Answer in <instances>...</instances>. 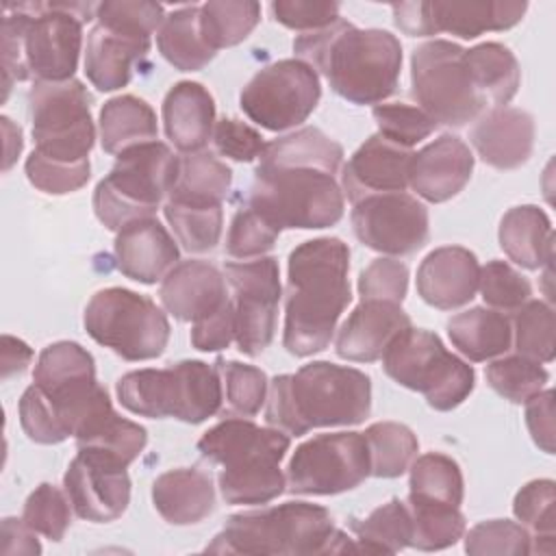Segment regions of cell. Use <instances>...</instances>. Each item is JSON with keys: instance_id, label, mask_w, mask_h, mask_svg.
Here are the masks:
<instances>
[{"instance_id": "cell-62", "label": "cell", "mask_w": 556, "mask_h": 556, "mask_svg": "<svg viewBox=\"0 0 556 556\" xmlns=\"http://www.w3.org/2000/svg\"><path fill=\"white\" fill-rule=\"evenodd\" d=\"M0 122H2V132H4V165H2V169L9 172L11 165L17 161L22 146H24L22 128L17 124H13L7 115H2Z\"/></svg>"}, {"instance_id": "cell-27", "label": "cell", "mask_w": 556, "mask_h": 556, "mask_svg": "<svg viewBox=\"0 0 556 556\" xmlns=\"http://www.w3.org/2000/svg\"><path fill=\"white\" fill-rule=\"evenodd\" d=\"M178 245L156 217H143L124 226L115 237L117 269L141 285H154L178 263Z\"/></svg>"}, {"instance_id": "cell-38", "label": "cell", "mask_w": 556, "mask_h": 556, "mask_svg": "<svg viewBox=\"0 0 556 556\" xmlns=\"http://www.w3.org/2000/svg\"><path fill=\"white\" fill-rule=\"evenodd\" d=\"M163 213L176 241L189 254H206L217 248L224 228L222 204H189L167 200Z\"/></svg>"}, {"instance_id": "cell-8", "label": "cell", "mask_w": 556, "mask_h": 556, "mask_svg": "<svg viewBox=\"0 0 556 556\" xmlns=\"http://www.w3.org/2000/svg\"><path fill=\"white\" fill-rule=\"evenodd\" d=\"M178 174V156L163 141L132 146L115 156L111 172L96 185L93 213L119 232L130 222L154 217Z\"/></svg>"}, {"instance_id": "cell-18", "label": "cell", "mask_w": 556, "mask_h": 556, "mask_svg": "<svg viewBox=\"0 0 556 556\" xmlns=\"http://www.w3.org/2000/svg\"><path fill=\"white\" fill-rule=\"evenodd\" d=\"M528 2L504 0H432L391 4L395 26L408 37L450 33L460 39H476L486 30H506L521 22Z\"/></svg>"}, {"instance_id": "cell-22", "label": "cell", "mask_w": 556, "mask_h": 556, "mask_svg": "<svg viewBox=\"0 0 556 556\" xmlns=\"http://www.w3.org/2000/svg\"><path fill=\"white\" fill-rule=\"evenodd\" d=\"M473 172V154L456 135L439 139L413 152L408 169V187L424 200L441 204L458 195Z\"/></svg>"}, {"instance_id": "cell-24", "label": "cell", "mask_w": 556, "mask_h": 556, "mask_svg": "<svg viewBox=\"0 0 556 556\" xmlns=\"http://www.w3.org/2000/svg\"><path fill=\"white\" fill-rule=\"evenodd\" d=\"M478 280L480 263L476 254L460 245H443L421 261L417 269V293L439 311H454L473 300Z\"/></svg>"}, {"instance_id": "cell-48", "label": "cell", "mask_w": 556, "mask_h": 556, "mask_svg": "<svg viewBox=\"0 0 556 556\" xmlns=\"http://www.w3.org/2000/svg\"><path fill=\"white\" fill-rule=\"evenodd\" d=\"M465 536L471 556H523L532 552V534L510 519H491L473 526Z\"/></svg>"}, {"instance_id": "cell-9", "label": "cell", "mask_w": 556, "mask_h": 556, "mask_svg": "<svg viewBox=\"0 0 556 556\" xmlns=\"http://www.w3.org/2000/svg\"><path fill=\"white\" fill-rule=\"evenodd\" d=\"M384 374L426 397L441 413L460 406L476 387L471 365L454 356L443 341L424 328H404L382 354Z\"/></svg>"}, {"instance_id": "cell-60", "label": "cell", "mask_w": 556, "mask_h": 556, "mask_svg": "<svg viewBox=\"0 0 556 556\" xmlns=\"http://www.w3.org/2000/svg\"><path fill=\"white\" fill-rule=\"evenodd\" d=\"M2 545L0 552L11 556V554H41V545L37 541V532L30 530L24 519H15V517H4L2 519Z\"/></svg>"}, {"instance_id": "cell-29", "label": "cell", "mask_w": 556, "mask_h": 556, "mask_svg": "<svg viewBox=\"0 0 556 556\" xmlns=\"http://www.w3.org/2000/svg\"><path fill=\"white\" fill-rule=\"evenodd\" d=\"M152 504L167 523L193 526L215 510V486L195 467L169 469L152 482Z\"/></svg>"}, {"instance_id": "cell-6", "label": "cell", "mask_w": 556, "mask_h": 556, "mask_svg": "<svg viewBox=\"0 0 556 556\" xmlns=\"http://www.w3.org/2000/svg\"><path fill=\"white\" fill-rule=\"evenodd\" d=\"M337 174L306 163L258 159L248 206L278 230H319L343 217V189Z\"/></svg>"}, {"instance_id": "cell-54", "label": "cell", "mask_w": 556, "mask_h": 556, "mask_svg": "<svg viewBox=\"0 0 556 556\" xmlns=\"http://www.w3.org/2000/svg\"><path fill=\"white\" fill-rule=\"evenodd\" d=\"M408 291V267L395 258H376L358 276L361 300L402 304Z\"/></svg>"}, {"instance_id": "cell-14", "label": "cell", "mask_w": 556, "mask_h": 556, "mask_svg": "<svg viewBox=\"0 0 556 556\" xmlns=\"http://www.w3.org/2000/svg\"><path fill=\"white\" fill-rule=\"evenodd\" d=\"M319 98L317 72L300 59H282L265 65L245 83L239 106L254 124L282 132L304 124Z\"/></svg>"}, {"instance_id": "cell-51", "label": "cell", "mask_w": 556, "mask_h": 556, "mask_svg": "<svg viewBox=\"0 0 556 556\" xmlns=\"http://www.w3.org/2000/svg\"><path fill=\"white\" fill-rule=\"evenodd\" d=\"M278 235L280 230L274 228L254 208L241 206L230 219V228L226 235V254L241 261L265 256V252L274 248Z\"/></svg>"}, {"instance_id": "cell-34", "label": "cell", "mask_w": 556, "mask_h": 556, "mask_svg": "<svg viewBox=\"0 0 556 556\" xmlns=\"http://www.w3.org/2000/svg\"><path fill=\"white\" fill-rule=\"evenodd\" d=\"M156 46L163 59L180 72H198L215 59V50L200 35V7H182L165 15L156 30Z\"/></svg>"}, {"instance_id": "cell-25", "label": "cell", "mask_w": 556, "mask_h": 556, "mask_svg": "<svg viewBox=\"0 0 556 556\" xmlns=\"http://www.w3.org/2000/svg\"><path fill=\"white\" fill-rule=\"evenodd\" d=\"M413 326L402 304L384 300H361V304L341 324L334 350L341 358L352 363L380 361L387 345Z\"/></svg>"}, {"instance_id": "cell-44", "label": "cell", "mask_w": 556, "mask_h": 556, "mask_svg": "<svg viewBox=\"0 0 556 556\" xmlns=\"http://www.w3.org/2000/svg\"><path fill=\"white\" fill-rule=\"evenodd\" d=\"M148 432L143 426L124 419L115 410L98 421L89 432L76 439V447L83 450H98L106 456H113L122 465H130L146 447Z\"/></svg>"}, {"instance_id": "cell-47", "label": "cell", "mask_w": 556, "mask_h": 556, "mask_svg": "<svg viewBox=\"0 0 556 556\" xmlns=\"http://www.w3.org/2000/svg\"><path fill=\"white\" fill-rule=\"evenodd\" d=\"M72 504L65 489H56L50 482L39 484L24 502L22 519L37 534L61 541L72 523Z\"/></svg>"}, {"instance_id": "cell-20", "label": "cell", "mask_w": 556, "mask_h": 556, "mask_svg": "<svg viewBox=\"0 0 556 556\" xmlns=\"http://www.w3.org/2000/svg\"><path fill=\"white\" fill-rule=\"evenodd\" d=\"M63 489L74 513L93 523L119 519L130 502V478L126 465L98 450H78L72 458Z\"/></svg>"}, {"instance_id": "cell-53", "label": "cell", "mask_w": 556, "mask_h": 556, "mask_svg": "<svg viewBox=\"0 0 556 556\" xmlns=\"http://www.w3.org/2000/svg\"><path fill=\"white\" fill-rule=\"evenodd\" d=\"M24 169H26V178L30 180V185L50 195L74 193L80 187H85L91 176L89 161L61 163V161L46 159L35 150L28 154Z\"/></svg>"}, {"instance_id": "cell-31", "label": "cell", "mask_w": 556, "mask_h": 556, "mask_svg": "<svg viewBox=\"0 0 556 556\" xmlns=\"http://www.w3.org/2000/svg\"><path fill=\"white\" fill-rule=\"evenodd\" d=\"M447 337L452 345L473 363L491 361L506 354L513 345L510 319L484 306H473L454 315L447 321Z\"/></svg>"}, {"instance_id": "cell-30", "label": "cell", "mask_w": 556, "mask_h": 556, "mask_svg": "<svg viewBox=\"0 0 556 556\" xmlns=\"http://www.w3.org/2000/svg\"><path fill=\"white\" fill-rule=\"evenodd\" d=\"M504 254L523 269H541L554 258V230L547 213L534 204L513 206L497 230Z\"/></svg>"}, {"instance_id": "cell-61", "label": "cell", "mask_w": 556, "mask_h": 556, "mask_svg": "<svg viewBox=\"0 0 556 556\" xmlns=\"http://www.w3.org/2000/svg\"><path fill=\"white\" fill-rule=\"evenodd\" d=\"M33 361V350L17 337L2 334V380L24 374Z\"/></svg>"}, {"instance_id": "cell-37", "label": "cell", "mask_w": 556, "mask_h": 556, "mask_svg": "<svg viewBox=\"0 0 556 556\" xmlns=\"http://www.w3.org/2000/svg\"><path fill=\"white\" fill-rule=\"evenodd\" d=\"M261 22V4L250 0H211L200 4V35L211 50L232 48Z\"/></svg>"}, {"instance_id": "cell-1", "label": "cell", "mask_w": 556, "mask_h": 556, "mask_svg": "<svg viewBox=\"0 0 556 556\" xmlns=\"http://www.w3.org/2000/svg\"><path fill=\"white\" fill-rule=\"evenodd\" d=\"M350 248L337 237L300 243L287 263L282 345L293 356L324 352L341 313L352 302Z\"/></svg>"}, {"instance_id": "cell-50", "label": "cell", "mask_w": 556, "mask_h": 556, "mask_svg": "<svg viewBox=\"0 0 556 556\" xmlns=\"http://www.w3.org/2000/svg\"><path fill=\"white\" fill-rule=\"evenodd\" d=\"M478 289L482 300L500 313H515L528 300H532L530 280L506 261H489L484 267H480Z\"/></svg>"}, {"instance_id": "cell-16", "label": "cell", "mask_w": 556, "mask_h": 556, "mask_svg": "<svg viewBox=\"0 0 556 556\" xmlns=\"http://www.w3.org/2000/svg\"><path fill=\"white\" fill-rule=\"evenodd\" d=\"M98 24L87 35L85 74L98 91H117L132 78V67L150 52L152 30L126 4L106 0L96 7Z\"/></svg>"}, {"instance_id": "cell-11", "label": "cell", "mask_w": 556, "mask_h": 556, "mask_svg": "<svg viewBox=\"0 0 556 556\" xmlns=\"http://www.w3.org/2000/svg\"><path fill=\"white\" fill-rule=\"evenodd\" d=\"M87 334L124 361H150L169 341L167 315L146 295L124 287L100 289L85 306Z\"/></svg>"}, {"instance_id": "cell-55", "label": "cell", "mask_w": 556, "mask_h": 556, "mask_svg": "<svg viewBox=\"0 0 556 556\" xmlns=\"http://www.w3.org/2000/svg\"><path fill=\"white\" fill-rule=\"evenodd\" d=\"M211 141L219 156L232 159L237 163H252L261 159L267 148L261 132L237 117H222L215 122Z\"/></svg>"}, {"instance_id": "cell-17", "label": "cell", "mask_w": 556, "mask_h": 556, "mask_svg": "<svg viewBox=\"0 0 556 556\" xmlns=\"http://www.w3.org/2000/svg\"><path fill=\"white\" fill-rule=\"evenodd\" d=\"M226 282L232 289L235 341L241 354L258 356L274 341L280 304V267L274 256L226 263Z\"/></svg>"}, {"instance_id": "cell-5", "label": "cell", "mask_w": 556, "mask_h": 556, "mask_svg": "<svg viewBox=\"0 0 556 556\" xmlns=\"http://www.w3.org/2000/svg\"><path fill=\"white\" fill-rule=\"evenodd\" d=\"M356 549L354 539L334 528L332 515L308 502L230 515L222 532L206 545L215 554L245 556H313Z\"/></svg>"}, {"instance_id": "cell-39", "label": "cell", "mask_w": 556, "mask_h": 556, "mask_svg": "<svg viewBox=\"0 0 556 556\" xmlns=\"http://www.w3.org/2000/svg\"><path fill=\"white\" fill-rule=\"evenodd\" d=\"M408 497L460 506L465 495L463 471L458 463L441 452H428L410 463Z\"/></svg>"}, {"instance_id": "cell-36", "label": "cell", "mask_w": 556, "mask_h": 556, "mask_svg": "<svg viewBox=\"0 0 556 556\" xmlns=\"http://www.w3.org/2000/svg\"><path fill=\"white\" fill-rule=\"evenodd\" d=\"M350 528L356 534V549L371 554H397L410 547L413 539L408 506L397 497L374 508L365 519H352Z\"/></svg>"}, {"instance_id": "cell-15", "label": "cell", "mask_w": 556, "mask_h": 556, "mask_svg": "<svg viewBox=\"0 0 556 556\" xmlns=\"http://www.w3.org/2000/svg\"><path fill=\"white\" fill-rule=\"evenodd\" d=\"M371 476L363 432L317 434L295 447L287 465V491L293 495H337Z\"/></svg>"}, {"instance_id": "cell-58", "label": "cell", "mask_w": 556, "mask_h": 556, "mask_svg": "<svg viewBox=\"0 0 556 556\" xmlns=\"http://www.w3.org/2000/svg\"><path fill=\"white\" fill-rule=\"evenodd\" d=\"M191 345L200 352H219L235 341V304L228 300L208 317L191 324Z\"/></svg>"}, {"instance_id": "cell-26", "label": "cell", "mask_w": 556, "mask_h": 556, "mask_svg": "<svg viewBox=\"0 0 556 556\" xmlns=\"http://www.w3.org/2000/svg\"><path fill=\"white\" fill-rule=\"evenodd\" d=\"M469 141L478 156L495 169H517L528 163L534 148V119L528 111L515 106L489 109L482 113Z\"/></svg>"}, {"instance_id": "cell-43", "label": "cell", "mask_w": 556, "mask_h": 556, "mask_svg": "<svg viewBox=\"0 0 556 556\" xmlns=\"http://www.w3.org/2000/svg\"><path fill=\"white\" fill-rule=\"evenodd\" d=\"M489 387L513 404H526L530 397L541 393L549 380L547 369L521 354L495 358L486 365Z\"/></svg>"}, {"instance_id": "cell-42", "label": "cell", "mask_w": 556, "mask_h": 556, "mask_svg": "<svg viewBox=\"0 0 556 556\" xmlns=\"http://www.w3.org/2000/svg\"><path fill=\"white\" fill-rule=\"evenodd\" d=\"M96 380L93 356L76 341H56L43 348L33 371V384L43 391Z\"/></svg>"}, {"instance_id": "cell-49", "label": "cell", "mask_w": 556, "mask_h": 556, "mask_svg": "<svg viewBox=\"0 0 556 556\" xmlns=\"http://www.w3.org/2000/svg\"><path fill=\"white\" fill-rule=\"evenodd\" d=\"M371 115L378 126V135L408 150L415 143L428 139L437 128L430 115H426L419 106H413L406 102L376 104Z\"/></svg>"}, {"instance_id": "cell-13", "label": "cell", "mask_w": 556, "mask_h": 556, "mask_svg": "<svg viewBox=\"0 0 556 556\" xmlns=\"http://www.w3.org/2000/svg\"><path fill=\"white\" fill-rule=\"evenodd\" d=\"M35 152L61 163L89 161L96 141L91 96L76 78L35 80L28 91Z\"/></svg>"}, {"instance_id": "cell-10", "label": "cell", "mask_w": 556, "mask_h": 556, "mask_svg": "<svg viewBox=\"0 0 556 556\" xmlns=\"http://www.w3.org/2000/svg\"><path fill=\"white\" fill-rule=\"evenodd\" d=\"M410 93L437 126L463 128L489 111L471 83L465 48L445 39H432L413 50Z\"/></svg>"}, {"instance_id": "cell-33", "label": "cell", "mask_w": 556, "mask_h": 556, "mask_svg": "<svg viewBox=\"0 0 556 556\" xmlns=\"http://www.w3.org/2000/svg\"><path fill=\"white\" fill-rule=\"evenodd\" d=\"M98 132L102 150L106 154H119L132 146L156 139V113L137 96H117L100 109Z\"/></svg>"}, {"instance_id": "cell-12", "label": "cell", "mask_w": 556, "mask_h": 556, "mask_svg": "<svg viewBox=\"0 0 556 556\" xmlns=\"http://www.w3.org/2000/svg\"><path fill=\"white\" fill-rule=\"evenodd\" d=\"M22 17V54L35 80H70L78 67L83 24L96 17L89 2L7 4Z\"/></svg>"}, {"instance_id": "cell-35", "label": "cell", "mask_w": 556, "mask_h": 556, "mask_svg": "<svg viewBox=\"0 0 556 556\" xmlns=\"http://www.w3.org/2000/svg\"><path fill=\"white\" fill-rule=\"evenodd\" d=\"M232 185V169L211 152L178 156V174L167 200L189 204H222Z\"/></svg>"}, {"instance_id": "cell-4", "label": "cell", "mask_w": 556, "mask_h": 556, "mask_svg": "<svg viewBox=\"0 0 556 556\" xmlns=\"http://www.w3.org/2000/svg\"><path fill=\"white\" fill-rule=\"evenodd\" d=\"M289 445V434L274 426L263 428L248 417H230L200 437L198 452L222 467L217 482L226 504L258 506L287 491L280 463Z\"/></svg>"}, {"instance_id": "cell-23", "label": "cell", "mask_w": 556, "mask_h": 556, "mask_svg": "<svg viewBox=\"0 0 556 556\" xmlns=\"http://www.w3.org/2000/svg\"><path fill=\"white\" fill-rule=\"evenodd\" d=\"M159 298L169 315L191 324L208 317L230 300L224 271L198 258L176 263L161 280Z\"/></svg>"}, {"instance_id": "cell-56", "label": "cell", "mask_w": 556, "mask_h": 556, "mask_svg": "<svg viewBox=\"0 0 556 556\" xmlns=\"http://www.w3.org/2000/svg\"><path fill=\"white\" fill-rule=\"evenodd\" d=\"M20 424L26 437L41 445H56L67 439L52 406L37 384H30L20 397Z\"/></svg>"}, {"instance_id": "cell-28", "label": "cell", "mask_w": 556, "mask_h": 556, "mask_svg": "<svg viewBox=\"0 0 556 556\" xmlns=\"http://www.w3.org/2000/svg\"><path fill=\"white\" fill-rule=\"evenodd\" d=\"M163 126L176 150L200 152L215 128V100L208 89L193 80L176 83L163 100Z\"/></svg>"}, {"instance_id": "cell-52", "label": "cell", "mask_w": 556, "mask_h": 556, "mask_svg": "<svg viewBox=\"0 0 556 556\" xmlns=\"http://www.w3.org/2000/svg\"><path fill=\"white\" fill-rule=\"evenodd\" d=\"M554 480L541 478L521 486L513 502V513L521 526L532 532V539H554Z\"/></svg>"}, {"instance_id": "cell-32", "label": "cell", "mask_w": 556, "mask_h": 556, "mask_svg": "<svg viewBox=\"0 0 556 556\" xmlns=\"http://www.w3.org/2000/svg\"><path fill=\"white\" fill-rule=\"evenodd\" d=\"M465 65L486 109L506 106L515 98L521 83V70L506 46L497 41L478 43L465 50Z\"/></svg>"}, {"instance_id": "cell-41", "label": "cell", "mask_w": 556, "mask_h": 556, "mask_svg": "<svg viewBox=\"0 0 556 556\" xmlns=\"http://www.w3.org/2000/svg\"><path fill=\"white\" fill-rule=\"evenodd\" d=\"M371 476L400 478L417 456L419 441L415 432L397 421H376L365 432Z\"/></svg>"}, {"instance_id": "cell-21", "label": "cell", "mask_w": 556, "mask_h": 556, "mask_svg": "<svg viewBox=\"0 0 556 556\" xmlns=\"http://www.w3.org/2000/svg\"><path fill=\"white\" fill-rule=\"evenodd\" d=\"M413 152L391 143L382 135H371L343 165L341 189L350 202L378 193H400L408 187Z\"/></svg>"}, {"instance_id": "cell-7", "label": "cell", "mask_w": 556, "mask_h": 556, "mask_svg": "<svg viewBox=\"0 0 556 556\" xmlns=\"http://www.w3.org/2000/svg\"><path fill=\"white\" fill-rule=\"evenodd\" d=\"M119 404L141 417H174L185 424H202L217 415L224 387L217 367L204 361H180L165 369H137L124 374L117 384Z\"/></svg>"}, {"instance_id": "cell-59", "label": "cell", "mask_w": 556, "mask_h": 556, "mask_svg": "<svg viewBox=\"0 0 556 556\" xmlns=\"http://www.w3.org/2000/svg\"><path fill=\"white\" fill-rule=\"evenodd\" d=\"M526 426L545 454H554V391H541L526 402Z\"/></svg>"}, {"instance_id": "cell-40", "label": "cell", "mask_w": 556, "mask_h": 556, "mask_svg": "<svg viewBox=\"0 0 556 556\" xmlns=\"http://www.w3.org/2000/svg\"><path fill=\"white\" fill-rule=\"evenodd\" d=\"M410 521H413V539L410 547L421 552H439L454 545L463 539L467 523L460 506L424 502L408 497L406 500Z\"/></svg>"}, {"instance_id": "cell-19", "label": "cell", "mask_w": 556, "mask_h": 556, "mask_svg": "<svg viewBox=\"0 0 556 556\" xmlns=\"http://www.w3.org/2000/svg\"><path fill=\"white\" fill-rule=\"evenodd\" d=\"M352 230L356 239L380 254L406 256L424 248L430 232L428 208L413 195L378 193L354 202Z\"/></svg>"}, {"instance_id": "cell-46", "label": "cell", "mask_w": 556, "mask_h": 556, "mask_svg": "<svg viewBox=\"0 0 556 556\" xmlns=\"http://www.w3.org/2000/svg\"><path fill=\"white\" fill-rule=\"evenodd\" d=\"M217 371L222 378L224 395L230 413L239 417H254L267 402L269 380L267 374L254 365L239 361L217 358Z\"/></svg>"}, {"instance_id": "cell-2", "label": "cell", "mask_w": 556, "mask_h": 556, "mask_svg": "<svg viewBox=\"0 0 556 556\" xmlns=\"http://www.w3.org/2000/svg\"><path fill=\"white\" fill-rule=\"evenodd\" d=\"M293 52L352 104H382L397 89L402 43L389 30L356 28L339 17L326 28L298 35Z\"/></svg>"}, {"instance_id": "cell-3", "label": "cell", "mask_w": 556, "mask_h": 556, "mask_svg": "<svg viewBox=\"0 0 556 556\" xmlns=\"http://www.w3.org/2000/svg\"><path fill=\"white\" fill-rule=\"evenodd\" d=\"M265 421L289 437L313 428L356 426L371 410V380L365 371L313 361L269 382Z\"/></svg>"}, {"instance_id": "cell-57", "label": "cell", "mask_w": 556, "mask_h": 556, "mask_svg": "<svg viewBox=\"0 0 556 556\" xmlns=\"http://www.w3.org/2000/svg\"><path fill=\"white\" fill-rule=\"evenodd\" d=\"M339 2H313V0H274L269 4L271 17L291 30H319L334 24L339 15Z\"/></svg>"}, {"instance_id": "cell-45", "label": "cell", "mask_w": 556, "mask_h": 556, "mask_svg": "<svg viewBox=\"0 0 556 556\" xmlns=\"http://www.w3.org/2000/svg\"><path fill=\"white\" fill-rule=\"evenodd\" d=\"M515 332L517 354L532 358L536 363L554 361V311L541 300H528L521 308L515 311L510 321Z\"/></svg>"}]
</instances>
